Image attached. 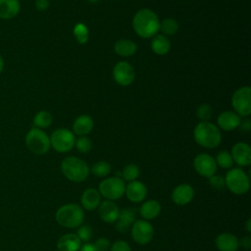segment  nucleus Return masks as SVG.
<instances>
[{"label": "nucleus", "instance_id": "18", "mask_svg": "<svg viewBox=\"0 0 251 251\" xmlns=\"http://www.w3.org/2000/svg\"><path fill=\"white\" fill-rule=\"evenodd\" d=\"M238 238L230 232L220 233L216 239L215 244L219 251H236L239 244Z\"/></svg>", "mask_w": 251, "mask_h": 251}, {"label": "nucleus", "instance_id": "20", "mask_svg": "<svg viewBox=\"0 0 251 251\" xmlns=\"http://www.w3.org/2000/svg\"><path fill=\"white\" fill-rule=\"evenodd\" d=\"M135 221V212L130 208L120 210L118 220L116 221V229L120 232H126Z\"/></svg>", "mask_w": 251, "mask_h": 251}, {"label": "nucleus", "instance_id": "22", "mask_svg": "<svg viewBox=\"0 0 251 251\" xmlns=\"http://www.w3.org/2000/svg\"><path fill=\"white\" fill-rule=\"evenodd\" d=\"M80 202L83 209L87 211H93L96 208H98L101 202V195L97 189L88 188L83 191L80 198Z\"/></svg>", "mask_w": 251, "mask_h": 251}, {"label": "nucleus", "instance_id": "6", "mask_svg": "<svg viewBox=\"0 0 251 251\" xmlns=\"http://www.w3.org/2000/svg\"><path fill=\"white\" fill-rule=\"evenodd\" d=\"M226 186L234 194L242 195L250 188L249 176L240 168L230 169L225 177Z\"/></svg>", "mask_w": 251, "mask_h": 251}, {"label": "nucleus", "instance_id": "17", "mask_svg": "<svg viewBox=\"0 0 251 251\" xmlns=\"http://www.w3.org/2000/svg\"><path fill=\"white\" fill-rule=\"evenodd\" d=\"M125 193L129 201L139 203L145 199L147 195V187L139 180H132L126 186Z\"/></svg>", "mask_w": 251, "mask_h": 251}, {"label": "nucleus", "instance_id": "32", "mask_svg": "<svg viewBox=\"0 0 251 251\" xmlns=\"http://www.w3.org/2000/svg\"><path fill=\"white\" fill-rule=\"evenodd\" d=\"M216 163L217 166L223 168V169H230L233 166V159L231 157V154L226 150L220 151L217 154L216 157Z\"/></svg>", "mask_w": 251, "mask_h": 251}, {"label": "nucleus", "instance_id": "3", "mask_svg": "<svg viewBox=\"0 0 251 251\" xmlns=\"http://www.w3.org/2000/svg\"><path fill=\"white\" fill-rule=\"evenodd\" d=\"M63 175L73 182H82L87 178L90 173L88 165L75 156L66 157L61 163Z\"/></svg>", "mask_w": 251, "mask_h": 251}, {"label": "nucleus", "instance_id": "21", "mask_svg": "<svg viewBox=\"0 0 251 251\" xmlns=\"http://www.w3.org/2000/svg\"><path fill=\"white\" fill-rule=\"evenodd\" d=\"M81 246V241L75 233H66L62 235L57 242L59 251H78Z\"/></svg>", "mask_w": 251, "mask_h": 251}, {"label": "nucleus", "instance_id": "34", "mask_svg": "<svg viewBox=\"0 0 251 251\" xmlns=\"http://www.w3.org/2000/svg\"><path fill=\"white\" fill-rule=\"evenodd\" d=\"M212 114L213 110L207 103L201 104L196 110V116L201 122H209V120L212 118Z\"/></svg>", "mask_w": 251, "mask_h": 251}, {"label": "nucleus", "instance_id": "41", "mask_svg": "<svg viewBox=\"0 0 251 251\" xmlns=\"http://www.w3.org/2000/svg\"><path fill=\"white\" fill-rule=\"evenodd\" d=\"M251 121L249 119H246L244 121H241L239 126L241 128V130L245 131V132H249L250 131V128H251Z\"/></svg>", "mask_w": 251, "mask_h": 251}, {"label": "nucleus", "instance_id": "44", "mask_svg": "<svg viewBox=\"0 0 251 251\" xmlns=\"http://www.w3.org/2000/svg\"><path fill=\"white\" fill-rule=\"evenodd\" d=\"M3 68H4V61H3V58H2V56L0 54V74L3 71Z\"/></svg>", "mask_w": 251, "mask_h": 251}, {"label": "nucleus", "instance_id": "4", "mask_svg": "<svg viewBox=\"0 0 251 251\" xmlns=\"http://www.w3.org/2000/svg\"><path fill=\"white\" fill-rule=\"evenodd\" d=\"M57 223L68 228H76L80 226L84 220L83 209L75 203L61 206L55 215Z\"/></svg>", "mask_w": 251, "mask_h": 251}, {"label": "nucleus", "instance_id": "15", "mask_svg": "<svg viewBox=\"0 0 251 251\" xmlns=\"http://www.w3.org/2000/svg\"><path fill=\"white\" fill-rule=\"evenodd\" d=\"M241 117L234 111H224L217 119V126L225 131H231L239 126Z\"/></svg>", "mask_w": 251, "mask_h": 251}, {"label": "nucleus", "instance_id": "42", "mask_svg": "<svg viewBox=\"0 0 251 251\" xmlns=\"http://www.w3.org/2000/svg\"><path fill=\"white\" fill-rule=\"evenodd\" d=\"M78 251H98V250H97L96 247L93 245V243L86 242V243H84L82 246H80V248H79Z\"/></svg>", "mask_w": 251, "mask_h": 251}, {"label": "nucleus", "instance_id": "11", "mask_svg": "<svg viewBox=\"0 0 251 251\" xmlns=\"http://www.w3.org/2000/svg\"><path fill=\"white\" fill-rule=\"evenodd\" d=\"M193 167L198 175L208 178L216 174L218 168L215 158L207 153L198 154L193 160Z\"/></svg>", "mask_w": 251, "mask_h": 251}, {"label": "nucleus", "instance_id": "29", "mask_svg": "<svg viewBox=\"0 0 251 251\" xmlns=\"http://www.w3.org/2000/svg\"><path fill=\"white\" fill-rule=\"evenodd\" d=\"M73 33H74V35L75 37V40L79 44H85L88 41L89 30H88V27L84 24H82V23L76 24L74 26Z\"/></svg>", "mask_w": 251, "mask_h": 251}, {"label": "nucleus", "instance_id": "10", "mask_svg": "<svg viewBox=\"0 0 251 251\" xmlns=\"http://www.w3.org/2000/svg\"><path fill=\"white\" fill-rule=\"evenodd\" d=\"M132 239L139 245H146L154 235L152 225L146 220H135L130 227Z\"/></svg>", "mask_w": 251, "mask_h": 251}, {"label": "nucleus", "instance_id": "2", "mask_svg": "<svg viewBox=\"0 0 251 251\" xmlns=\"http://www.w3.org/2000/svg\"><path fill=\"white\" fill-rule=\"evenodd\" d=\"M193 137L198 145L208 149L217 148L222 141L220 128L211 122L198 123L193 129Z\"/></svg>", "mask_w": 251, "mask_h": 251}, {"label": "nucleus", "instance_id": "26", "mask_svg": "<svg viewBox=\"0 0 251 251\" xmlns=\"http://www.w3.org/2000/svg\"><path fill=\"white\" fill-rule=\"evenodd\" d=\"M161 212V205L157 200H148L144 202L140 208L139 213L144 220H152L159 216Z\"/></svg>", "mask_w": 251, "mask_h": 251}, {"label": "nucleus", "instance_id": "8", "mask_svg": "<svg viewBox=\"0 0 251 251\" xmlns=\"http://www.w3.org/2000/svg\"><path fill=\"white\" fill-rule=\"evenodd\" d=\"M231 106L240 117H249L251 114V87L246 85L236 89L231 96Z\"/></svg>", "mask_w": 251, "mask_h": 251}, {"label": "nucleus", "instance_id": "30", "mask_svg": "<svg viewBox=\"0 0 251 251\" xmlns=\"http://www.w3.org/2000/svg\"><path fill=\"white\" fill-rule=\"evenodd\" d=\"M90 172L97 177H104L110 174L111 166L106 161H99L91 167Z\"/></svg>", "mask_w": 251, "mask_h": 251}, {"label": "nucleus", "instance_id": "5", "mask_svg": "<svg viewBox=\"0 0 251 251\" xmlns=\"http://www.w3.org/2000/svg\"><path fill=\"white\" fill-rule=\"evenodd\" d=\"M25 142L26 147L34 154L43 155L47 153L51 147L50 137L40 128L32 127L25 135Z\"/></svg>", "mask_w": 251, "mask_h": 251}, {"label": "nucleus", "instance_id": "28", "mask_svg": "<svg viewBox=\"0 0 251 251\" xmlns=\"http://www.w3.org/2000/svg\"><path fill=\"white\" fill-rule=\"evenodd\" d=\"M52 121H53L52 115L48 111L42 110L35 114L33 118V125H34V127L42 129L50 126L52 124Z\"/></svg>", "mask_w": 251, "mask_h": 251}, {"label": "nucleus", "instance_id": "35", "mask_svg": "<svg viewBox=\"0 0 251 251\" xmlns=\"http://www.w3.org/2000/svg\"><path fill=\"white\" fill-rule=\"evenodd\" d=\"M76 235L80 239V241H83L84 243L88 242L92 237V229L89 226H78Z\"/></svg>", "mask_w": 251, "mask_h": 251}, {"label": "nucleus", "instance_id": "27", "mask_svg": "<svg viewBox=\"0 0 251 251\" xmlns=\"http://www.w3.org/2000/svg\"><path fill=\"white\" fill-rule=\"evenodd\" d=\"M178 28H179L178 22L174 18H166L160 22L159 30H161L163 34L166 36L176 34Z\"/></svg>", "mask_w": 251, "mask_h": 251}, {"label": "nucleus", "instance_id": "1", "mask_svg": "<svg viewBox=\"0 0 251 251\" xmlns=\"http://www.w3.org/2000/svg\"><path fill=\"white\" fill-rule=\"evenodd\" d=\"M132 27L138 36L150 38L158 33L160 20L154 11L143 8L138 10L133 16Z\"/></svg>", "mask_w": 251, "mask_h": 251}, {"label": "nucleus", "instance_id": "16", "mask_svg": "<svg viewBox=\"0 0 251 251\" xmlns=\"http://www.w3.org/2000/svg\"><path fill=\"white\" fill-rule=\"evenodd\" d=\"M120 209L111 200H105L100 202L98 206V214L102 221L108 224H113L118 220Z\"/></svg>", "mask_w": 251, "mask_h": 251}, {"label": "nucleus", "instance_id": "23", "mask_svg": "<svg viewBox=\"0 0 251 251\" xmlns=\"http://www.w3.org/2000/svg\"><path fill=\"white\" fill-rule=\"evenodd\" d=\"M21 10L19 0H0V19L10 20L16 17Z\"/></svg>", "mask_w": 251, "mask_h": 251}, {"label": "nucleus", "instance_id": "40", "mask_svg": "<svg viewBox=\"0 0 251 251\" xmlns=\"http://www.w3.org/2000/svg\"><path fill=\"white\" fill-rule=\"evenodd\" d=\"M238 244H239L240 246H242V247H243L244 249H246V250L250 249V247H251V238H250V236H249V235H246V236L242 237V238L240 239V241H238Z\"/></svg>", "mask_w": 251, "mask_h": 251}, {"label": "nucleus", "instance_id": "14", "mask_svg": "<svg viewBox=\"0 0 251 251\" xmlns=\"http://www.w3.org/2000/svg\"><path fill=\"white\" fill-rule=\"evenodd\" d=\"M194 194V189L190 184L181 183L176 186L173 190L172 200L178 206H184L192 201Z\"/></svg>", "mask_w": 251, "mask_h": 251}, {"label": "nucleus", "instance_id": "9", "mask_svg": "<svg viewBox=\"0 0 251 251\" xmlns=\"http://www.w3.org/2000/svg\"><path fill=\"white\" fill-rule=\"evenodd\" d=\"M75 142V134L68 128H57L50 136L51 147L59 153H66L72 150Z\"/></svg>", "mask_w": 251, "mask_h": 251}, {"label": "nucleus", "instance_id": "36", "mask_svg": "<svg viewBox=\"0 0 251 251\" xmlns=\"http://www.w3.org/2000/svg\"><path fill=\"white\" fill-rule=\"evenodd\" d=\"M209 184L216 190H223L226 187L225 177H223L222 176L214 175L209 177Z\"/></svg>", "mask_w": 251, "mask_h": 251}, {"label": "nucleus", "instance_id": "12", "mask_svg": "<svg viewBox=\"0 0 251 251\" xmlns=\"http://www.w3.org/2000/svg\"><path fill=\"white\" fill-rule=\"evenodd\" d=\"M113 77L119 85L128 86L135 78V72L128 62L121 61L118 62L113 69Z\"/></svg>", "mask_w": 251, "mask_h": 251}, {"label": "nucleus", "instance_id": "39", "mask_svg": "<svg viewBox=\"0 0 251 251\" xmlns=\"http://www.w3.org/2000/svg\"><path fill=\"white\" fill-rule=\"evenodd\" d=\"M35 7L38 11H45L49 7V0H35Z\"/></svg>", "mask_w": 251, "mask_h": 251}, {"label": "nucleus", "instance_id": "19", "mask_svg": "<svg viewBox=\"0 0 251 251\" xmlns=\"http://www.w3.org/2000/svg\"><path fill=\"white\" fill-rule=\"evenodd\" d=\"M94 127V122L88 115L78 116L73 124V132L78 136H86L92 131Z\"/></svg>", "mask_w": 251, "mask_h": 251}, {"label": "nucleus", "instance_id": "33", "mask_svg": "<svg viewBox=\"0 0 251 251\" xmlns=\"http://www.w3.org/2000/svg\"><path fill=\"white\" fill-rule=\"evenodd\" d=\"M75 146L80 153H88L92 149V141L87 136H79L75 139Z\"/></svg>", "mask_w": 251, "mask_h": 251}, {"label": "nucleus", "instance_id": "31", "mask_svg": "<svg viewBox=\"0 0 251 251\" xmlns=\"http://www.w3.org/2000/svg\"><path fill=\"white\" fill-rule=\"evenodd\" d=\"M122 173V178L126 181H132V180H136V178L138 177L139 176V168L137 165L135 164H128L127 166H126L123 171L121 172Z\"/></svg>", "mask_w": 251, "mask_h": 251}, {"label": "nucleus", "instance_id": "45", "mask_svg": "<svg viewBox=\"0 0 251 251\" xmlns=\"http://www.w3.org/2000/svg\"><path fill=\"white\" fill-rule=\"evenodd\" d=\"M88 2H90V3H97V2H99L100 0H87Z\"/></svg>", "mask_w": 251, "mask_h": 251}, {"label": "nucleus", "instance_id": "24", "mask_svg": "<svg viewBox=\"0 0 251 251\" xmlns=\"http://www.w3.org/2000/svg\"><path fill=\"white\" fill-rule=\"evenodd\" d=\"M150 45H151L152 51L155 54L160 56L168 54L172 47L171 41L168 38V36L164 34H158V33L152 37Z\"/></svg>", "mask_w": 251, "mask_h": 251}, {"label": "nucleus", "instance_id": "38", "mask_svg": "<svg viewBox=\"0 0 251 251\" xmlns=\"http://www.w3.org/2000/svg\"><path fill=\"white\" fill-rule=\"evenodd\" d=\"M93 245L98 251H108L110 248V241L105 237H99L95 240Z\"/></svg>", "mask_w": 251, "mask_h": 251}, {"label": "nucleus", "instance_id": "37", "mask_svg": "<svg viewBox=\"0 0 251 251\" xmlns=\"http://www.w3.org/2000/svg\"><path fill=\"white\" fill-rule=\"evenodd\" d=\"M110 251H130V246L125 240H117L110 246Z\"/></svg>", "mask_w": 251, "mask_h": 251}, {"label": "nucleus", "instance_id": "43", "mask_svg": "<svg viewBox=\"0 0 251 251\" xmlns=\"http://www.w3.org/2000/svg\"><path fill=\"white\" fill-rule=\"evenodd\" d=\"M246 230L248 232H251V220L250 219H248L246 222Z\"/></svg>", "mask_w": 251, "mask_h": 251}, {"label": "nucleus", "instance_id": "25", "mask_svg": "<svg viewBox=\"0 0 251 251\" xmlns=\"http://www.w3.org/2000/svg\"><path fill=\"white\" fill-rule=\"evenodd\" d=\"M114 51L121 57H130L137 51V45L130 39H119L114 45Z\"/></svg>", "mask_w": 251, "mask_h": 251}, {"label": "nucleus", "instance_id": "7", "mask_svg": "<svg viewBox=\"0 0 251 251\" xmlns=\"http://www.w3.org/2000/svg\"><path fill=\"white\" fill-rule=\"evenodd\" d=\"M101 196L107 200H117L124 196L126 191V183L122 177L110 176L103 179L98 186Z\"/></svg>", "mask_w": 251, "mask_h": 251}, {"label": "nucleus", "instance_id": "13", "mask_svg": "<svg viewBox=\"0 0 251 251\" xmlns=\"http://www.w3.org/2000/svg\"><path fill=\"white\" fill-rule=\"evenodd\" d=\"M231 157L240 167H247L251 164V148L245 142H237L231 148Z\"/></svg>", "mask_w": 251, "mask_h": 251}]
</instances>
